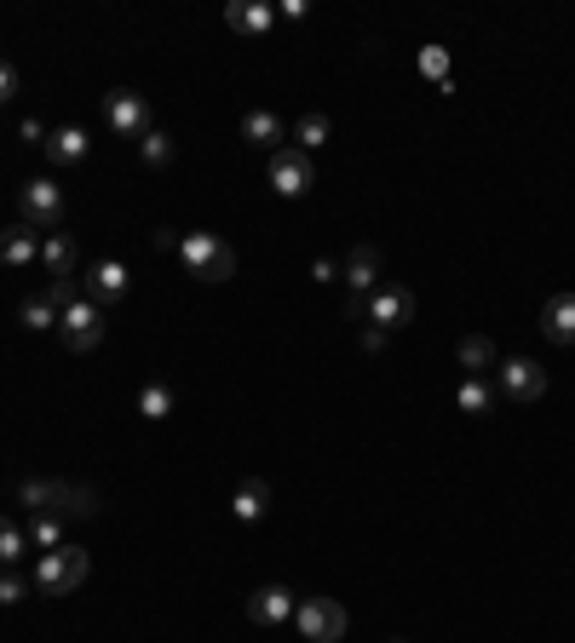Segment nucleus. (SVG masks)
<instances>
[{
	"label": "nucleus",
	"instance_id": "nucleus-1",
	"mask_svg": "<svg viewBox=\"0 0 575 643\" xmlns=\"http://www.w3.org/2000/svg\"><path fill=\"white\" fill-rule=\"evenodd\" d=\"M179 259L196 281H231L236 276V247L224 236H213V230H190L179 242Z\"/></svg>",
	"mask_w": 575,
	"mask_h": 643
},
{
	"label": "nucleus",
	"instance_id": "nucleus-2",
	"mask_svg": "<svg viewBox=\"0 0 575 643\" xmlns=\"http://www.w3.org/2000/svg\"><path fill=\"white\" fill-rule=\"evenodd\" d=\"M87 569H92V557L81 546H53L35 563V591L41 598H69V591L87 580Z\"/></svg>",
	"mask_w": 575,
	"mask_h": 643
},
{
	"label": "nucleus",
	"instance_id": "nucleus-3",
	"mask_svg": "<svg viewBox=\"0 0 575 643\" xmlns=\"http://www.w3.org/2000/svg\"><path fill=\"white\" fill-rule=\"evenodd\" d=\"M294 627H299V638H306V643H340L345 627H352V614H345L334 598H306L294 609Z\"/></svg>",
	"mask_w": 575,
	"mask_h": 643
},
{
	"label": "nucleus",
	"instance_id": "nucleus-4",
	"mask_svg": "<svg viewBox=\"0 0 575 643\" xmlns=\"http://www.w3.org/2000/svg\"><path fill=\"white\" fill-rule=\"evenodd\" d=\"M18 219L23 230H53L58 236V219H64V190L53 185V178H30L18 196Z\"/></svg>",
	"mask_w": 575,
	"mask_h": 643
},
{
	"label": "nucleus",
	"instance_id": "nucleus-5",
	"mask_svg": "<svg viewBox=\"0 0 575 643\" xmlns=\"http://www.w3.org/2000/svg\"><path fill=\"white\" fill-rule=\"evenodd\" d=\"M58 340H64L75 356L98 351V340H104V311H98L92 299H75V304H64V311H58Z\"/></svg>",
	"mask_w": 575,
	"mask_h": 643
},
{
	"label": "nucleus",
	"instance_id": "nucleus-6",
	"mask_svg": "<svg viewBox=\"0 0 575 643\" xmlns=\"http://www.w3.org/2000/svg\"><path fill=\"white\" fill-rule=\"evenodd\" d=\"M495 379H501V397L512 402H541L546 397V368L535 356H507V363H495Z\"/></svg>",
	"mask_w": 575,
	"mask_h": 643
},
{
	"label": "nucleus",
	"instance_id": "nucleus-7",
	"mask_svg": "<svg viewBox=\"0 0 575 643\" xmlns=\"http://www.w3.org/2000/svg\"><path fill=\"white\" fill-rule=\"evenodd\" d=\"M414 304H420L414 288H403V281H380V288L368 293V322L386 328V333L391 328H409L414 322Z\"/></svg>",
	"mask_w": 575,
	"mask_h": 643
},
{
	"label": "nucleus",
	"instance_id": "nucleus-8",
	"mask_svg": "<svg viewBox=\"0 0 575 643\" xmlns=\"http://www.w3.org/2000/svg\"><path fill=\"white\" fill-rule=\"evenodd\" d=\"M317 185V167H311V156H306V149H294V144H283L277 149V156H270V190H277V196H306Z\"/></svg>",
	"mask_w": 575,
	"mask_h": 643
},
{
	"label": "nucleus",
	"instance_id": "nucleus-9",
	"mask_svg": "<svg viewBox=\"0 0 575 643\" xmlns=\"http://www.w3.org/2000/svg\"><path fill=\"white\" fill-rule=\"evenodd\" d=\"M128 288H133V276H128V265H121V259H98L81 276V299H92L98 311H104V304H121V299H128Z\"/></svg>",
	"mask_w": 575,
	"mask_h": 643
},
{
	"label": "nucleus",
	"instance_id": "nucleus-10",
	"mask_svg": "<svg viewBox=\"0 0 575 643\" xmlns=\"http://www.w3.org/2000/svg\"><path fill=\"white\" fill-rule=\"evenodd\" d=\"M104 121H110V133H121V138H144L150 133V110H144L139 92H110L104 98Z\"/></svg>",
	"mask_w": 575,
	"mask_h": 643
},
{
	"label": "nucleus",
	"instance_id": "nucleus-11",
	"mask_svg": "<svg viewBox=\"0 0 575 643\" xmlns=\"http://www.w3.org/2000/svg\"><path fill=\"white\" fill-rule=\"evenodd\" d=\"M380 270H386V259H380V247L374 242H357L352 253H345V265H340V276H345V288L352 293H374L380 288Z\"/></svg>",
	"mask_w": 575,
	"mask_h": 643
},
{
	"label": "nucleus",
	"instance_id": "nucleus-12",
	"mask_svg": "<svg viewBox=\"0 0 575 643\" xmlns=\"http://www.w3.org/2000/svg\"><path fill=\"white\" fill-rule=\"evenodd\" d=\"M294 609H299V603H294L288 586H259L254 598H247V621H254V627H283Z\"/></svg>",
	"mask_w": 575,
	"mask_h": 643
},
{
	"label": "nucleus",
	"instance_id": "nucleus-13",
	"mask_svg": "<svg viewBox=\"0 0 575 643\" xmlns=\"http://www.w3.org/2000/svg\"><path fill=\"white\" fill-rule=\"evenodd\" d=\"M242 138L254 144V149H270V156H277L283 138H288V126H283L277 110H247V115H242Z\"/></svg>",
	"mask_w": 575,
	"mask_h": 643
},
{
	"label": "nucleus",
	"instance_id": "nucleus-14",
	"mask_svg": "<svg viewBox=\"0 0 575 643\" xmlns=\"http://www.w3.org/2000/svg\"><path fill=\"white\" fill-rule=\"evenodd\" d=\"M541 333L553 345H575V293H553L541 304Z\"/></svg>",
	"mask_w": 575,
	"mask_h": 643
},
{
	"label": "nucleus",
	"instance_id": "nucleus-15",
	"mask_svg": "<svg viewBox=\"0 0 575 643\" xmlns=\"http://www.w3.org/2000/svg\"><path fill=\"white\" fill-rule=\"evenodd\" d=\"M58 495H64L58 477H23V483L12 488V500L30 511V518H35V511H58Z\"/></svg>",
	"mask_w": 575,
	"mask_h": 643
},
{
	"label": "nucleus",
	"instance_id": "nucleus-16",
	"mask_svg": "<svg viewBox=\"0 0 575 643\" xmlns=\"http://www.w3.org/2000/svg\"><path fill=\"white\" fill-rule=\"evenodd\" d=\"M224 23L242 35H270V23H277V7H259V0H231L224 7Z\"/></svg>",
	"mask_w": 575,
	"mask_h": 643
},
{
	"label": "nucleus",
	"instance_id": "nucleus-17",
	"mask_svg": "<svg viewBox=\"0 0 575 643\" xmlns=\"http://www.w3.org/2000/svg\"><path fill=\"white\" fill-rule=\"evenodd\" d=\"M41 259V247H35V230H0V265H12V270H30Z\"/></svg>",
	"mask_w": 575,
	"mask_h": 643
},
{
	"label": "nucleus",
	"instance_id": "nucleus-18",
	"mask_svg": "<svg viewBox=\"0 0 575 643\" xmlns=\"http://www.w3.org/2000/svg\"><path fill=\"white\" fill-rule=\"evenodd\" d=\"M231 511H236V523H259L265 511H270V483H259V477H247L236 495H231Z\"/></svg>",
	"mask_w": 575,
	"mask_h": 643
},
{
	"label": "nucleus",
	"instance_id": "nucleus-19",
	"mask_svg": "<svg viewBox=\"0 0 575 643\" xmlns=\"http://www.w3.org/2000/svg\"><path fill=\"white\" fill-rule=\"evenodd\" d=\"M87 144H92V138L81 133V126H58V133L46 138L41 149H46V156H53L58 167H75V162H87Z\"/></svg>",
	"mask_w": 575,
	"mask_h": 643
},
{
	"label": "nucleus",
	"instance_id": "nucleus-20",
	"mask_svg": "<svg viewBox=\"0 0 575 643\" xmlns=\"http://www.w3.org/2000/svg\"><path fill=\"white\" fill-rule=\"evenodd\" d=\"M41 265H46V276H53V281H69L75 276V242L64 236V230H58V236H46Z\"/></svg>",
	"mask_w": 575,
	"mask_h": 643
},
{
	"label": "nucleus",
	"instance_id": "nucleus-21",
	"mask_svg": "<svg viewBox=\"0 0 575 643\" xmlns=\"http://www.w3.org/2000/svg\"><path fill=\"white\" fill-rule=\"evenodd\" d=\"M455 356H461V368H466V374H478V379L495 368V345L484 340V333H466V340L455 345Z\"/></svg>",
	"mask_w": 575,
	"mask_h": 643
},
{
	"label": "nucleus",
	"instance_id": "nucleus-22",
	"mask_svg": "<svg viewBox=\"0 0 575 643\" xmlns=\"http://www.w3.org/2000/svg\"><path fill=\"white\" fill-rule=\"evenodd\" d=\"M329 133H334V126H329V115H299L294 121V149H306V156H311V149H322V144H329Z\"/></svg>",
	"mask_w": 575,
	"mask_h": 643
},
{
	"label": "nucleus",
	"instance_id": "nucleus-23",
	"mask_svg": "<svg viewBox=\"0 0 575 643\" xmlns=\"http://www.w3.org/2000/svg\"><path fill=\"white\" fill-rule=\"evenodd\" d=\"M58 518H98V495L87 483H64L58 495Z\"/></svg>",
	"mask_w": 575,
	"mask_h": 643
},
{
	"label": "nucleus",
	"instance_id": "nucleus-24",
	"mask_svg": "<svg viewBox=\"0 0 575 643\" xmlns=\"http://www.w3.org/2000/svg\"><path fill=\"white\" fill-rule=\"evenodd\" d=\"M18 322L30 328V333H46V328H58V304L46 299V293H35V299L18 304Z\"/></svg>",
	"mask_w": 575,
	"mask_h": 643
},
{
	"label": "nucleus",
	"instance_id": "nucleus-25",
	"mask_svg": "<svg viewBox=\"0 0 575 643\" xmlns=\"http://www.w3.org/2000/svg\"><path fill=\"white\" fill-rule=\"evenodd\" d=\"M455 402H461V414H489V408H495V391H489L478 374H466L461 391H455Z\"/></svg>",
	"mask_w": 575,
	"mask_h": 643
},
{
	"label": "nucleus",
	"instance_id": "nucleus-26",
	"mask_svg": "<svg viewBox=\"0 0 575 643\" xmlns=\"http://www.w3.org/2000/svg\"><path fill=\"white\" fill-rule=\"evenodd\" d=\"M30 540H35L41 552L64 546V518H58V511H35V518H30Z\"/></svg>",
	"mask_w": 575,
	"mask_h": 643
},
{
	"label": "nucleus",
	"instance_id": "nucleus-27",
	"mask_svg": "<svg viewBox=\"0 0 575 643\" xmlns=\"http://www.w3.org/2000/svg\"><path fill=\"white\" fill-rule=\"evenodd\" d=\"M139 414L144 420H167L173 414V391H167V385H144V391H139Z\"/></svg>",
	"mask_w": 575,
	"mask_h": 643
},
{
	"label": "nucleus",
	"instance_id": "nucleus-28",
	"mask_svg": "<svg viewBox=\"0 0 575 643\" xmlns=\"http://www.w3.org/2000/svg\"><path fill=\"white\" fill-rule=\"evenodd\" d=\"M420 75H427V81H438L443 92H449V53H443V46H420Z\"/></svg>",
	"mask_w": 575,
	"mask_h": 643
},
{
	"label": "nucleus",
	"instance_id": "nucleus-29",
	"mask_svg": "<svg viewBox=\"0 0 575 643\" xmlns=\"http://www.w3.org/2000/svg\"><path fill=\"white\" fill-rule=\"evenodd\" d=\"M23 546H30V534H23V529L7 518V511H0V563H18Z\"/></svg>",
	"mask_w": 575,
	"mask_h": 643
},
{
	"label": "nucleus",
	"instance_id": "nucleus-30",
	"mask_svg": "<svg viewBox=\"0 0 575 643\" xmlns=\"http://www.w3.org/2000/svg\"><path fill=\"white\" fill-rule=\"evenodd\" d=\"M139 156H144L150 167H167V162H173V138H167V133H156V126H150V133L139 138Z\"/></svg>",
	"mask_w": 575,
	"mask_h": 643
},
{
	"label": "nucleus",
	"instance_id": "nucleus-31",
	"mask_svg": "<svg viewBox=\"0 0 575 643\" xmlns=\"http://www.w3.org/2000/svg\"><path fill=\"white\" fill-rule=\"evenodd\" d=\"M23 598V580L18 575H0V603H18Z\"/></svg>",
	"mask_w": 575,
	"mask_h": 643
},
{
	"label": "nucleus",
	"instance_id": "nucleus-32",
	"mask_svg": "<svg viewBox=\"0 0 575 643\" xmlns=\"http://www.w3.org/2000/svg\"><path fill=\"white\" fill-rule=\"evenodd\" d=\"M12 92H18V69H12V64H0V104H7Z\"/></svg>",
	"mask_w": 575,
	"mask_h": 643
},
{
	"label": "nucleus",
	"instance_id": "nucleus-33",
	"mask_svg": "<svg viewBox=\"0 0 575 643\" xmlns=\"http://www.w3.org/2000/svg\"><path fill=\"white\" fill-rule=\"evenodd\" d=\"M363 351H386V328H363Z\"/></svg>",
	"mask_w": 575,
	"mask_h": 643
},
{
	"label": "nucleus",
	"instance_id": "nucleus-34",
	"mask_svg": "<svg viewBox=\"0 0 575 643\" xmlns=\"http://www.w3.org/2000/svg\"><path fill=\"white\" fill-rule=\"evenodd\" d=\"M391 643H403V638H391Z\"/></svg>",
	"mask_w": 575,
	"mask_h": 643
}]
</instances>
